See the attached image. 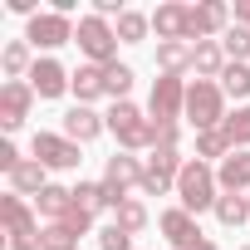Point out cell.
Returning a JSON list of instances; mask_svg holds the SVG:
<instances>
[{"instance_id":"obj_23","label":"cell","mask_w":250,"mask_h":250,"mask_svg":"<svg viewBox=\"0 0 250 250\" xmlns=\"http://www.w3.org/2000/svg\"><path fill=\"white\" fill-rule=\"evenodd\" d=\"M216 221H221L226 230H240V226L250 221V196H226V191H221V201H216Z\"/></svg>"},{"instance_id":"obj_5","label":"cell","mask_w":250,"mask_h":250,"mask_svg":"<svg viewBox=\"0 0 250 250\" xmlns=\"http://www.w3.org/2000/svg\"><path fill=\"white\" fill-rule=\"evenodd\" d=\"M143 182V157H133V152H113L108 162H103V191H108V206L118 211L123 201H128V191Z\"/></svg>"},{"instance_id":"obj_15","label":"cell","mask_w":250,"mask_h":250,"mask_svg":"<svg viewBox=\"0 0 250 250\" xmlns=\"http://www.w3.org/2000/svg\"><path fill=\"white\" fill-rule=\"evenodd\" d=\"M98 133H108V118H103V113H93L88 103H74V108L64 113V138H69V143H79V147H83V143H93Z\"/></svg>"},{"instance_id":"obj_31","label":"cell","mask_w":250,"mask_h":250,"mask_svg":"<svg viewBox=\"0 0 250 250\" xmlns=\"http://www.w3.org/2000/svg\"><path fill=\"white\" fill-rule=\"evenodd\" d=\"M40 250H79V235L69 226L49 221V226H40Z\"/></svg>"},{"instance_id":"obj_6","label":"cell","mask_w":250,"mask_h":250,"mask_svg":"<svg viewBox=\"0 0 250 250\" xmlns=\"http://www.w3.org/2000/svg\"><path fill=\"white\" fill-rule=\"evenodd\" d=\"M182 167H187V157H182V152H152V157L143 162V182H138V196H167V191L177 187Z\"/></svg>"},{"instance_id":"obj_28","label":"cell","mask_w":250,"mask_h":250,"mask_svg":"<svg viewBox=\"0 0 250 250\" xmlns=\"http://www.w3.org/2000/svg\"><path fill=\"white\" fill-rule=\"evenodd\" d=\"M221 49H226L230 64H250V30H245V25H230V30L221 35Z\"/></svg>"},{"instance_id":"obj_36","label":"cell","mask_w":250,"mask_h":250,"mask_svg":"<svg viewBox=\"0 0 250 250\" xmlns=\"http://www.w3.org/2000/svg\"><path fill=\"white\" fill-rule=\"evenodd\" d=\"M230 10H235V25H245V30H250V0H235Z\"/></svg>"},{"instance_id":"obj_10","label":"cell","mask_w":250,"mask_h":250,"mask_svg":"<svg viewBox=\"0 0 250 250\" xmlns=\"http://www.w3.org/2000/svg\"><path fill=\"white\" fill-rule=\"evenodd\" d=\"M25 40H30V49H59V44L74 40V20L59 15V10H40V15L30 20Z\"/></svg>"},{"instance_id":"obj_37","label":"cell","mask_w":250,"mask_h":250,"mask_svg":"<svg viewBox=\"0 0 250 250\" xmlns=\"http://www.w3.org/2000/svg\"><path fill=\"white\" fill-rule=\"evenodd\" d=\"M5 5H10L15 15H30V20H35V0H5Z\"/></svg>"},{"instance_id":"obj_13","label":"cell","mask_w":250,"mask_h":250,"mask_svg":"<svg viewBox=\"0 0 250 250\" xmlns=\"http://www.w3.org/2000/svg\"><path fill=\"white\" fill-rule=\"evenodd\" d=\"M157 226H162L167 245H177V250H191V245H201V240H206V235H201V226H196V216H191V211H182V206L162 211V216H157Z\"/></svg>"},{"instance_id":"obj_3","label":"cell","mask_w":250,"mask_h":250,"mask_svg":"<svg viewBox=\"0 0 250 250\" xmlns=\"http://www.w3.org/2000/svg\"><path fill=\"white\" fill-rule=\"evenodd\" d=\"M103 118H108V133L118 138L123 152H143V147H152V118H147L138 103L123 98V103H113Z\"/></svg>"},{"instance_id":"obj_18","label":"cell","mask_w":250,"mask_h":250,"mask_svg":"<svg viewBox=\"0 0 250 250\" xmlns=\"http://www.w3.org/2000/svg\"><path fill=\"white\" fill-rule=\"evenodd\" d=\"M44 172H49V167H44V162H35V157H30V162H20V167L10 172V191H15V196H40V191L49 187V182H44Z\"/></svg>"},{"instance_id":"obj_29","label":"cell","mask_w":250,"mask_h":250,"mask_svg":"<svg viewBox=\"0 0 250 250\" xmlns=\"http://www.w3.org/2000/svg\"><path fill=\"white\" fill-rule=\"evenodd\" d=\"M113 221H118L123 230H128V235H138V230H147V206H143L138 196H128V201H123V206L113 211Z\"/></svg>"},{"instance_id":"obj_4","label":"cell","mask_w":250,"mask_h":250,"mask_svg":"<svg viewBox=\"0 0 250 250\" xmlns=\"http://www.w3.org/2000/svg\"><path fill=\"white\" fill-rule=\"evenodd\" d=\"M74 44L88 54V64H113L118 59V30H113V20H103V15H79V25H74Z\"/></svg>"},{"instance_id":"obj_21","label":"cell","mask_w":250,"mask_h":250,"mask_svg":"<svg viewBox=\"0 0 250 250\" xmlns=\"http://www.w3.org/2000/svg\"><path fill=\"white\" fill-rule=\"evenodd\" d=\"M113 30H118V44H143L147 30H152V15H143V10H123V15L113 20Z\"/></svg>"},{"instance_id":"obj_16","label":"cell","mask_w":250,"mask_h":250,"mask_svg":"<svg viewBox=\"0 0 250 250\" xmlns=\"http://www.w3.org/2000/svg\"><path fill=\"white\" fill-rule=\"evenodd\" d=\"M216 182L226 196H245L250 191V152H230L221 167H216Z\"/></svg>"},{"instance_id":"obj_33","label":"cell","mask_w":250,"mask_h":250,"mask_svg":"<svg viewBox=\"0 0 250 250\" xmlns=\"http://www.w3.org/2000/svg\"><path fill=\"white\" fill-rule=\"evenodd\" d=\"M98 250H133V235L113 221V226H103V230H98Z\"/></svg>"},{"instance_id":"obj_20","label":"cell","mask_w":250,"mask_h":250,"mask_svg":"<svg viewBox=\"0 0 250 250\" xmlns=\"http://www.w3.org/2000/svg\"><path fill=\"white\" fill-rule=\"evenodd\" d=\"M221 133H226L230 152H250V103H240L235 113H226V123H221Z\"/></svg>"},{"instance_id":"obj_7","label":"cell","mask_w":250,"mask_h":250,"mask_svg":"<svg viewBox=\"0 0 250 250\" xmlns=\"http://www.w3.org/2000/svg\"><path fill=\"white\" fill-rule=\"evenodd\" d=\"M182 113H187V79H172V74H162V79L152 83L147 118H152V123H177Z\"/></svg>"},{"instance_id":"obj_2","label":"cell","mask_w":250,"mask_h":250,"mask_svg":"<svg viewBox=\"0 0 250 250\" xmlns=\"http://www.w3.org/2000/svg\"><path fill=\"white\" fill-rule=\"evenodd\" d=\"M196 133H216L221 123H226V93L216 79H196L187 83V113H182Z\"/></svg>"},{"instance_id":"obj_14","label":"cell","mask_w":250,"mask_h":250,"mask_svg":"<svg viewBox=\"0 0 250 250\" xmlns=\"http://www.w3.org/2000/svg\"><path fill=\"white\" fill-rule=\"evenodd\" d=\"M152 30H157V44H172V40H182V44H187L191 5H182V0H172V5H157V10H152Z\"/></svg>"},{"instance_id":"obj_26","label":"cell","mask_w":250,"mask_h":250,"mask_svg":"<svg viewBox=\"0 0 250 250\" xmlns=\"http://www.w3.org/2000/svg\"><path fill=\"white\" fill-rule=\"evenodd\" d=\"M0 69H5L10 79H30V69H35V59H30V40H15V44H5V54H0Z\"/></svg>"},{"instance_id":"obj_12","label":"cell","mask_w":250,"mask_h":250,"mask_svg":"<svg viewBox=\"0 0 250 250\" xmlns=\"http://www.w3.org/2000/svg\"><path fill=\"white\" fill-rule=\"evenodd\" d=\"M30 88H35V98H64L69 88H74V74L59 64V59H35V69H30Z\"/></svg>"},{"instance_id":"obj_38","label":"cell","mask_w":250,"mask_h":250,"mask_svg":"<svg viewBox=\"0 0 250 250\" xmlns=\"http://www.w3.org/2000/svg\"><path fill=\"white\" fill-rule=\"evenodd\" d=\"M191 250H221V245H216V240H201V245H191Z\"/></svg>"},{"instance_id":"obj_34","label":"cell","mask_w":250,"mask_h":250,"mask_svg":"<svg viewBox=\"0 0 250 250\" xmlns=\"http://www.w3.org/2000/svg\"><path fill=\"white\" fill-rule=\"evenodd\" d=\"M59 226H69L74 235H88V230H93V216H88V211H79V206H69V216H64Z\"/></svg>"},{"instance_id":"obj_24","label":"cell","mask_w":250,"mask_h":250,"mask_svg":"<svg viewBox=\"0 0 250 250\" xmlns=\"http://www.w3.org/2000/svg\"><path fill=\"white\" fill-rule=\"evenodd\" d=\"M74 93H79V103L103 98V69H98V64H79V69H74Z\"/></svg>"},{"instance_id":"obj_17","label":"cell","mask_w":250,"mask_h":250,"mask_svg":"<svg viewBox=\"0 0 250 250\" xmlns=\"http://www.w3.org/2000/svg\"><path fill=\"white\" fill-rule=\"evenodd\" d=\"M226 49H221V40H201V44H191V69H196V79H221L226 74Z\"/></svg>"},{"instance_id":"obj_25","label":"cell","mask_w":250,"mask_h":250,"mask_svg":"<svg viewBox=\"0 0 250 250\" xmlns=\"http://www.w3.org/2000/svg\"><path fill=\"white\" fill-rule=\"evenodd\" d=\"M128 88H133V69L128 64H103V93L113 98V103H123V98H128Z\"/></svg>"},{"instance_id":"obj_35","label":"cell","mask_w":250,"mask_h":250,"mask_svg":"<svg viewBox=\"0 0 250 250\" xmlns=\"http://www.w3.org/2000/svg\"><path fill=\"white\" fill-rule=\"evenodd\" d=\"M20 162H25V157L15 152V143H0V172H5V177H10V172H15Z\"/></svg>"},{"instance_id":"obj_1","label":"cell","mask_w":250,"mask_h":250,"mask_svg":"<svg viewBox=\"0 0 250 250\" xmlns=\"http://www.w3.org/2000/svg\"><path fill=\"white\" fill-rule=\"evenodd\" d=\"M177 196H182V211H191V216H201V211H216V201H221L216 167H211V162H196V157H187V167H182V177H177Z\"/></svg>"},{"instance_id":"obj_8","label":"cell","mask_w":250,"mask_h":250,"mask_svg":"<svg viewBox=\"0 0 250 250\" xmlns=\"http://www.w3.org/2000/svg\"><path fill=\"white\" fill-rule=\"evenodd\" d=\"M235 20V10L226 5V0H201V5H191V30H187V44H201V40H216L226 35Z\"/></svg>"},{"instance_id":"obj_9","label":"cell","mask_w":250,"mask_h":250,"mask_svg":"<svg viewBox=\"0 0 250 250\" xmlns=\"http://www.w3.org/2000/svg\"><path fill=\"white\" fill-rule=\"evenodd\" d=\"M30 152H35V162H44L49 172H74V167L83 162V157H79V143H69L64 133H35Z\"/></svg>"},{"instance_id":"obj_19","label":"cell","mask_w":250,"mask_h":250,"mask_svg":"<svg viewBox=\"0 0 250 250\" xmlns=\"http://www.w3.org/2000/svg\"><path fill=\"white\" fill-rule=\"evenodd\" d=\"M69 206H74V187H54V182H49V187L35 196V211H40L44 221H64Z\"/></svg>"},{"instance_id":"obj_22","label":"cell","mask_w":250,"mask_h":250,"mask_svg":"<svg viewBox=\"0 0 250 250\" xmlns=\"http://www.w3.org/2000/svg\"><path fill=\"white\" fill-rule=\"evenodd\" d=\"M157 69H162V74H172V79H182V74L191 69V44H182V40L157 44Z\"/></svg>"},{"instance_id":"obj_11","label":"cell","mask_w":250,"mask_h":250,"mask_svg":"<svg viewBox=\"0 0 250 250\" xmlns=\"http://www.w3.org/2000/svg\"><path fill=\"white\" fill-rule=\"evenodd\" d=\"M30 103H35V88L25 79H5V83H0V128L15 133L20 123L30 118Z\"/></svg>"},{"instance_id":"obj_30","label":"cell","mask_w":250,"mask_h":250,"mask_svg":"<svg viewBox=\"0 0 250 250\" xmlns=\"http://www.w3.org/2000/svg\"><path fill=\"white\" fill-rule=\"evenodd\" d=\"M221 93H230V98H250V64H226V74H221Z\"/></svg>"},{"instance_id":"obj_27","label":"cell","mask_w":250,"mask_h":250,"mask_svg":"<svg viewBox=\"0 0 250 250\" xmlns=\"http://www.w3.org/2000/svg\"><path fill=\"white\" fill-rule=\"evenodd\" d=\"M74 206H79V211H88V216H98V211H113V206H108V191H103V182H79V187H74Z\"/></svg>"},{"instance_id":"obj_32","label":"cell","mask_w":250,"mask_h":250,"mask_svg":"<svg viewBox=\"0 0 250 250\" xmlns=\"http://www.w3.org/2000/svg\"><path fill=\"white\" fill-rule=\"evenodd\" d=\"M182 123H152V152H177Z\"/></svg>"}]
</instances>
